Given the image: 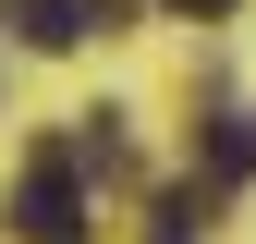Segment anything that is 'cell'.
<instances>
[{
	"mask_svg": "<svg viewBox=\"0 0 256 244\" xmlns=\"http://www.w3.org/2000/svg\"><path fill=\"white\" fill-rule=\"evenodd\" d=\"M208 171H220V183H244V171H256V110H232V122L208 134Z\"/></svg>",
	"mask_w": 256,
	"mask_h": 244,
	"instance_id": "obj_4",
	"label": "cell"
},
{
	"mask_svg": "<svg viewBox=\"0 0 256 244\" xmlns=\"http://www.w3.org/2000/svg\"><path fill=\"white\" fill-rule=\"evenodd\" d=\"M208 183H158V208H146V244H208Z\"/></svg>",
	"mask_w": 256,
	"mask_h": 244,
	"instance_id": "obj_3",
	"label": "cell"
},
{
	"mask_svg": "<svg viewBox=\"0 0 256 244\" xmlns=\"http://www.w3.org/2000/svg\"><path fill=\"white\" fill-rule=\"evenodd\" d=\"M158 12H232V0H158Z\"/></svg>",
	"mask_w": 256,
	"mask_h": 244,
	"instance_id": "obj_5",
	"label": "cell"
},
{
	"mask_svg": "<svg viewBox=\"0 0 256 244\" xmlns=\"http://www.w3.org/2000/svg\"><path fill=\"white\" fill-rule=\"evenodd\" d=\"M0 24H12L24 49H86V37H110V24H134V0H0Z\"/></svg>",
	"mask_w": 256,
	"mask_h": 244,
	"instance_id": "obj_2",
	"label": "cell"
},
{
	"mask_svg": "<svg viewBox=\"0 0 256 244\" xmlns=\"http://www.w3.org/2000/svg\"><path fill=\"white\" fill-rule=\"evenodd\" d=\"M12 232H24V244H86V232H98V208H86V159H74V146H37V159H24Z\"/></svg>",
	"mask_w": 256,
	"mask_h": 244,
	"instance_id": "obj_1",
	"label": "cell"
}]
</instances>
